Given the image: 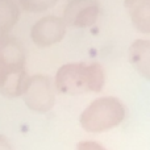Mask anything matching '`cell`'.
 <instances>
[{
	"mask_svg": "<svg viewBox=\"0 0 150 150\" xmlns=\"http://www.w3.org/2000/svg\"><path fill=\"white\" fill-rule=\"evenodd\" d=\"M55 88L63 95L98 93L105 83L104 67L98 62L66 63L55 74Z\"/></svg>",
	"mask_w": 150,
	"mask_h": 150,
	"instance_id": "6da1fadb",
	"label": "cell"
},
{
	"mask_svg": "<svg viewBox=\"0 0 150 150\" xmlns=\"http://www.w3.org/2000/svg\"><path fill=\"white\" fill-rule=\"evenodd\" d=\"M125 105L119 98H98L84 108L79 116V124L88 133H101L121 124L125 119Z\"/></svg>",
	"mask_w": 150,
	"mask_h": 150,
	"instance_id": "7a4b0ae2",
	"label": "cell"
},
{
	"mask_svg": "<svg viewBox=\"0 0 150 150\" xmlns=\"http://www.w3.org/2000/svg\"><path fill=\"white\" fill-rule=\"evenodd\" d=\"M55 83L47 75L36 74L28 76L23 91L24 103L29 109L38 113H46L55 103Z\"/></svg>",
	"mask_w": 150,
	"mask_h": 150,
	"instance_id": "3957f363",
	"label": "cell"
},
{
	"mask_svg": "<svg viewBox=\"0 0 150 150\" xmlns=\"http://www.w3.org/2000/svg\"><path fill=\"white\" fill-rule=\"evenodd\" d=\"M67 24L58 16H45L30 29V38L37 46L47 47L61 42L66 34Z\"/></svg>",
	"mask_w": 150,
	"mask_h": 150,
	"instance_id": "277c9868",
	"label": "cell"
},
{
	"mask_svg": "<svg viewBox=\"0 0 150 150\" xmlns=\"http://www.w3.org/2000/svg\"><path fill=\"white\" fill-rule=\"evenodd\" d=\"M100 5L98 0H69L62 18L74 28H88L98 21Z\"/></svg>",
	"mask_w": 150,
	"mask_h": 150,
	"instance_id": "5b68a950",
	"label": "cell"
},
{
	"mask_svg": "<svg viewBox=\"0 0 150 150\" xmlns=\"http://www.w3.org/2000/svg\"><path fill=\"white\" fill-rule=\"evenodd\" d=\"M132 66L144 78L150 80V40H136L128 50Z\"/></svg>",
	"mask_w": 150,
	"mask_h": 150,
	"instance_id": "8992f818",
	"label": "cell"
},
{
	"mask_svg": "<svg viewBox=\"0 0 150 150\" xmlns=\"http://www.w3.org/2000/svg\"><path fill=\"white\" fill-rule=\"evenodd\" d=\"M124 7L133 26L141 33L150 34V0H125Z\"/></svg>",
	"mask_w": 150,
	"mask_h": 150,
	"instance_id": "52a82bcc",
	"label": "cell"
},
{
	"mask_svg": "<svg viewBox=\"0 0 150 150\" xmlns=\"http://www.w3.org/2000/svg\"><path fill=\"white\" fill-rule=\"evenodd\" d=\"M26 79L28 75L25 71V66H12L0 84V93L7 98L23 96Z\"/></svg>",
	"mask_w": 150,
	"mask_h": 150,
	"instance_id": "ba28073f",
	"label": "cell"
},
{
	"mask_svg": "<svg viewBox=\"0 0 150 150\" xmlns=\"http://www.w3.org/2000/svg\"><path fill=\"white\" fill-rule=\"evenodd\" d=\"M0 57L11 66H25V52L23 45L9 34L0 36Z\"/></svg>",
	"mask_w": 150,
	"mask_h": 150,
	"instance_id": "9c48e42d",
	"label": "cell"
},
{
	"mask_svg": "<svg viewBox=\"0 0 150 150\" xmlns=\"http://www.w3.org/2000/svg\"><path fill=\"white\" fill-rule=\"evenodd\" d=\"M20 17V4L15 0H0V36L8 34Z\"/></svg>",
	"mask_w": 150,
	"mask_h": 150,
	"instance_id": "30bf717a",
	"label": "cell"
},
{
	"mask_svg": "<svg viewBox=\"0 0 150 150\" xmlns=\"http://www.w3.org/2000/svg\"><path fill=\"white\" fill-rule=\"evenodd\" d=\"M58 0H18V4L23 9L32 13L45 12L49 8L54 7Z\"/></svg>",
	"mask_w": 150,
	"mask_h": 150,
	"instance_id": "8fae6325",
	"label": "cell"
},
{
	"mask_svg": "<svg viewBox=\"0 0 150 150\" xmlns=\"http://www.w3.org/2000/svg\"><path fill=\"white\" fill-rule=\"evenodd\" d=\"M76 150H107L96 141H82L76 145Z\"/></svg>",
	"mask_w": 150,
	"mask_h": 150,
	"instance_id": "7c38bea8",
	"label": "cell"
},
{
	"mask_svg": "<svg viewBox=\"0 0 150 150\" xmlns=\"http://www.w3.org/2000/svg\"><path fill=\"white\" fill-rule=\"evenodd\" d=\"M12 67L11 65H8L7 62H5L4 59H3L1 57H0V84H1V82H3V79H4V76L7 75L8 73V70Z\"/></svg>",
	"mask_w": 150,
	"mask_h": 150,
	"instance_id": "4fadbf2b",
	"label": "cell"
},
{
	"mask_svg": "<svg viewBox=\"0 0 150 150\" xmlns=\"http://www.w3.org/2000/svg\"><path fill=\"white\" fill-rule=\"evenodd\" d=\"M0 150H13L8 138L4 137L3 134H0Z\"/></svg>",
	"mask_w": 150,
	"mask_h": 150,
	"instance_id": "5bb4252c",
	"label": "cell"
}]
</instances>
